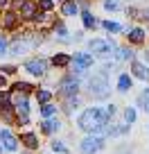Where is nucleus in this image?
Listing matches in <instances>:
<instances>
[{"instance_id": "1", "label": "nucleus", "mask_w": 149, "mask_h": 154, "mask_svg": "<svg viewBox=\"0 0 149 154\" xmlns=\"http://www.w3.org/2000/svg\"><path fill=\"white\" fill-rule=\"evenodd\" d=\"M106 125V111H100V109H86L82 116H79V127L84 131H97L100 127Z\"/></svg>"}, {"instance_id": "2", "label": "nucleus", "mask_w": 149, "mask_h": 154, "mask_svg": "<svg viewBox=\"0 0 149 154\" xmlns=\"http://www.w3.org/2000/svg\"><path fill=\"white\" fill-rule=\"evenodd\" d=\"M88 86H91V95L93 97H106L109 95V84H106V77H102V75H95L88 82Z\"/></svg>"}, {"instance_id": "3", "label": "nucleus", "mask_w": 149, "mask_h": 154, "mask_svg": "<svg viewBox=\"0 0 149 154\" xmlns=\"http://www.w3.org/2000/svg\"><path fill=\"white\" fill-rule=\"evenodd\" d=\"M102 147V136H97V134H93V136H88V138H84L82 140V154H95L97 149Z\"/></svg>"}, {"instance_id": "4", "label": "nucleus", "mask_w": 149, "mask_h": 154, "mask_svg": "<svg viewBox=\"0 0 149 154\" xmlns=\"http://www.w3.org/2000/svg\"><path fill=\"white\" fill-rule=\"evenodd\" d=\"M91 63H93V57H91V54H86V52H84V54H77V57L72 59V66H75V70H77V72L86 70Z\"/></svg>"}, {"instance_id": "5", "label": "nucleus", "mask_w": 149, "mask_h": 154, "mask_svg": "<svg viewBox=\"0 0 149 154\" xmlns=\"http://www.w3.org/2000/svg\"><path fill=\"white\" fill-rule=\"evenodd\" d=\"M0 140H2L5 149H9V152H14V149H16V145H18V140L14 138V134H11L9 129H2V131H0Z\"/></svg>"}, {"instance_id": "6", "label": "nucleus", "mask_w": 149, "mask_h": 154, "mask_svg": "<svg viewBox=\"0 0 149 154\" xmlns=\"http://www.w3.org/2000/svg\"><path fill=\"white\" fill-rule=\"evenodd\" d=\"M25 68H27L32 75H39V77H41V75L45 72V61H43V59H34V61H27V63H25Z\"/></svg>"}, {"instance_id": "7", "label": "nucleus", "mask_w": 149, "mask_h": 154, "mask_svg": "<svg viewBox=\"0 0 149 154\" xmlns=\"http://www.w3.org/2000/svg\"><path fill=\"white\" fill-rule=\"evenodd\" d=\"M77 88H79L77 79H63L61 82V93L63 95H72V93H77Z\"/></svg>"}, {"instance_id": "8", "label": "nucleus", "mask_w": 149, "mask_h": 154, "mask_svg": "<svg viewBox=\"0 0 149 154\" xmlns=\"http://www.w3.org/2000/svg\"><path fill=\"white\" fill-rule=\"evenodd\" d=\"M111 48H113V45H109L106 41H100V38H95L91 43V50L93 52H100V54H111Z\"/></svg>"}, {"instance_id": "9", "label": "nucleus", "mask_w": 149, "mask_h": 154, "mask_svg": "<svg viewBox=\"0 0 149 154\" xmlns=\"http://www.w3.org/2000/svg\"><path fill=\"white\" fill-rule=\"evenodd\" d=\"M118 88H120L122 93L129 91V88H131V77L129 75H120V79H118Z\"/></svg>"}, {"instance_id": "10", "label": "nucleus", "mask_w": 149, "mask_h": 154, "mask_svg": "<svg viewBox=\"0 0 149 154\" xmlns=\"http://www.w3.org/2000/svg\"><path fill=\"white\" fill-rule=\"evenodd\" d=\"M59 127H61V125H59V120H45V122H43V131H48V134L57 131Z\"/></svg>"}, {"instance_id": "11", "label": "nucleus", "mask_w": 149, "mask_h": 154, "mask_svg": "<svg viewBox=\"0 0 149 154\" xmlns=\"http://www.w3.org/2000/svg\"><path fill=\"white\" fill-rule=\"evenodd\" d=\"M133 72H136V77H140V79H147L149 77V72L145 70L142 63H133Z\"/></svg>"}, {"instance_id": "12", "label": "nucleus", "mask_w": 149, "mask_h": 154, "mask_svg": "<svg viewBox=\"0 0 149 154\" xmlns=\"http://www.w3.org/2000/svg\"><path fill=\"white\" fill-rule=\"evenodd\" d=\"M52 63L54 66H66V63H70V57H68V54H57V57L52 59Z\"/></svg>"}, {"instance_id": "13", "label": "nucleus", "mask_w": 149, "mask_h": 154, "mask_svg": "<svg viewBox=\"0 0 149 154\" xmlns=\"http://www.w3.org/2000/svg\"><path fill=\"white\" fill-rule=\"evenodd\" d=\"M63 14L66 16H75L77 14V5H75V2H66V5H63Z\"/></svg>"}, {"instance_id": "14", "label": "nucleus", "mask_w": 149, "mask_h": 154, "mask_svg": "<svg viewBox=\"0 0 149 154\" xmlns=\"http://www.w3.org/2000/svg\"><path fill=\"white\" fill-rule=\"evenodd\" d=\"M23 140H25V145H27V147H36V145H39V143H36V136H34V134H25V136H23Z\"/></svg>"}, {"instance_id": "15", "label": "nucleus", "mask_w": 149, "mask_h": 154, "mask_svg": "<svg viewBox=\"0 0 149 154\" xmlns=\"http://www.w3.org/2000/svg\"><path fill=\"white\" fill-rule=\"evenodd\" d=\"M129 38L133 41V43H140V41H142V29H131Z\"/></svg>"}, {"instance_id": "16", "label": "nucleus", "mask_w": 149, "mask_h": 154, "mask_svg": "<svg viewBox=\"0 0 149 154\" xmlns=\"http://www.w3.org/2000/svg\"><path fill=\"white\" fill-rule=\"evenodd\" d=\"M20 11H23L25 16H34V5H32V2H23V7H20Z\"/></svg>"}, {"instance_id": "17", "label": "nucleus", "mask_w": 149, "mask_h": 154, "mask_svg": "<svg viewBox=\"0 0 149 154\" xmlns=\"http://www.w3.org/2000/svg\"><path fill=\"white\" fill-rule=\"evenodd\" d=\"M54 111H57V106H52V104H45V106H41V113H43V116H52Z\"/></svg>"}, {"instance_id": "18", "label": "nucleus", "mask_w": 149, "mask_h": 154, "mask_svg": "<svg viewBox=\"0 0 149 154\" xmlns=\"http://www.w3.org/2000/svg\"><path fill=\"white\" fill-rule=\"evenodd\" d=\"M14 23H16V14H7L5 16V27H14Z\"/></svg>"}, {"instance_id": "19", "label": "nucleus", "mask_w": 149, "mask_h": 154, "mask_svg": "<svg viewBox=\"0 0 149 154\" xmlns=\"http://www.w3.org/2000/svg\"><path fill=\"white\" fill-rule=\"evenodd\" d=\"M104 27L109 29V32H120V25H118V23H111V20H106Z\"/></svg>"}, {"instance_id": "20", "label": "nucleus", "mask_w": 149, "mask_h": 154, "mask_svg": "<svg viewBox=\"0 0 149 154\" xmlns=\"http://www.w3.org/2000/svg\"><path fill=\"white\" fill-rule=\"evenodd\" d=\"M131 57H133V54H131V50H120V52H118V59H120V61L131 59Z\"/></svg>"}, {"instance_id": "21", "label": "nucleus", "mask_w": 149, "mask_h": 154, "mask_svg": "<svg viewBox=\"0 0 149 154\" xmlns=\"http://www.w3.org/2000/svg\"><path fill=\"white\" fill-rule=\"evenodd\" d=\"M124 118H127V122H133V120H136V111L131 109V106L124 111Z\"/></svg>"}, {"instance_id": "22", "label": "nucleus", "mask_w": 149, "mask_h": 154, "mask_svg": "<svg viewBox=\"0 0 149 154\" xmlns=\"http://www.w3.org/2000/svg\"><path fill=\"white\" fill-rule=\"evenodd\" d=\"M84 25H86V27H93V25H95V18H93L91 14H84Z\"/></svg>"}, {"instance_id": "23", "label": "nucleus", "mask_w": 149, "mask_h": 154, "mask_svg": "<svg viewBox=\"0 0 149 154\" xmlns=\"http://www.w3.org/2000/svg\"><path fill=\"white\" fill-rule=\"evenodd\" d=\"M36 97H39V102H48L50 100V91H39Z\"/></svg>"}, {"instance_id": "24", "label": "nucleus", "mask_w": 149, "mask_h": 154, "mask_svg": "<svg viewBox=\"0 0 149 154\" xmlns=\"http://www.w3.org/2000/svg\"><path fill=\"white\" fill-rule=\"evenodd\" d=\"M142 106H145V111H149V88L142 93Z\"/></svg>"}, {"instance_id": "25", "label": "nucleus", "mask_w": 149, "mask_h": 154, "mask_svg": "<svg viewBox=\"0 0 149 154\" xmlns=\"http://www.w3.org/2000/svg\"><path fill=\"white\" fill-rule=\"evenodd\" d=\"M52 149H57V152H66V145H61L59 140H54V143H52Z\"/></svg>"}, {"instance_id": "26", "label": "nucleus", "mask_w": 149, "mask_h": 154, "mask_svg": "<svg viewBox=\"0 0 149 154\" xmlns=\"http://www.w3.org/2000/svg\"><path fill=\"white\" fill-rule=\"evenodd\" d=\"M16 88H18V91H29L32 86H29V84H23V82H18V84H16Z\"/></svg>"}, {"instance_id": "27", "label": "nucleus", "mask_w": 149, "mask_h": 154, "mask_svg": "<svg viewBox=\"0 0 149 154\" xmlns=\"http://www.w3.org/2000/svg\"><path fill=\"white\" fill-rule=\"evenodd\" d=\"M41 7L43 9H52V0H41Z\"/></svg>"}, {"instance_id": "28", "label": "nucleus", "mask_w": 149, "mask_h": 154, "mask_svg": "<svg viewBox=\"0 0 149 154\" xmlns=\"http://www.w3.org/2000/svg\"><path fill=\"white\" fill-rule=\"evenodd\" d=\"M2 70H5L7 75H14V72H16V68H14V66H2Z\"/></svg>"}, {"instance_id": "29", "label": "nucleus", "mask_w": 149, "mask_h": 154, "mask_svg": "<svg viewBox=\"0 0 149 154\" xmlns=\"http://www.w3.org/2000/svg\"><path fill=\"white\" fill-rule=\"evenodd\" d=\"M5 48H7V43H5V38H2V36H0V54H2V52H5Z\"/></svg>"}, {"instance_id": "30", "label": "nucleus", "mask_w": 149, "mask_h": 154, "mask_svg": "<svg viewBox=\"0 0 149 154\" xmlns=\"http://www.w3.org/2000/svg\"><path fill=\"white\" fill-rule=\"evenodd\" d=\"M57 32H59V36H66V27H61V25L57 27Z\"/></svg>"}, {"instance_id": "31", "label": "nucleus", "mask_w": 149, "mask_h": 154, "mask_svg": "<svg viewBox=\"0 0 149 154\" xmlns=\"http://www.w3.org/2000/svg\"><path fill=\"white\" fill-rule=\"evenodd\" d=\"M0 86H5V77L0 75Z\"/></svg>"}, {"instance_id": "32", "label": "nucleus", "mask_w": 149, "mask_h": 154, "mask_svg": "<svg viewBox=\"0 0 149 154\" xmlns=\"http://www.w3.org/2000/svg\"><path fill=\"white\" fill-rule=\"evenodd\" d=\"M2 5H7V0H0V7H2Z\"/></svg>"}]
</instances>
